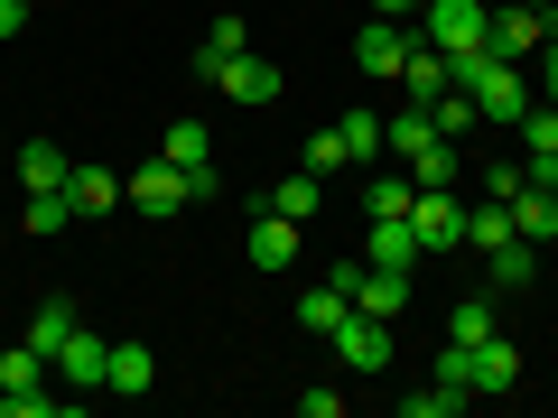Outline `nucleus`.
<instances>
[{
  "label": "nucleus",
  "instance_id": "f257e3e1",
  "mask_svg": "<svg viewBox=\"0 0 558 418\" xmlns=\"http://www.w3.org/2000/svg\"><path fill=\"white\" fill-rule=\"evenodd\" d=\"M447 65H457V94H475V112L494 121V131H512V121L539 102V84L521 75L512 57H494V47H475V57H447Z\"/></svg>",
  "mask_w": 558,
  "mask_h": 418
},
{
  "label": "nucleus",
  "instance_id": "f03ea898",
  "mask_svg": "<svg viewBox=\"0 0 558 418\" xmlns=\"http://www.w3.org/2000/svg\"><path fill=\"white\" fill-rule=\"evenodd\" d=\"M438 381H457V391H512L521 381V354L502 335H484V344H438Z\"/></svg>",
  "mask_w": 558,
  "mask_h": 418
},
{
  "label": "nucleus",
  "instance_id": "7ed1b4c3",
  "mask_svg": "<svg viewBox=\"0 0 558 418\" xmlns=\"http://www.w3.org/2000/svg\"><path fill=\"white\" fill-rule=\"evenodd\" d=\"M484 28H494V0H418V38L438 57H475Z\"/></svg>",
  "mask_w": 558,
  "mask_h": 418
},
{
  "label": "nucleus",
  "instance_id": "20e7f679",
  "mask_svg": "<svg viewBox=\"0 0 558 418\" xmlns=\"http://www.w3.org/2000/svg\"><path fill=\"white\" fill-rule=\"evenodd\" d=\"M410 47H418V28H410V20H363V28H354V65H363L373 84H400Z\"/></svg>",
  "mask_w": 558,
  "mask_h": 418
},
{
  "label": "nucleus",
  "instance_id": "39448f33",
  "mask_svg": "<svg viewBox=\"0 0 558 418\" xmlns=\"http://www.w3.org/2000/svg\"><path fill=\"white\" fill-rule=\"evenodd\" d=\"M410 233H418V251H457V242H465V196H457V186H418Z\"/></svg>",
  "mask_w": 558,
  "mask_h": 418
},
{
  "label": "nucleus",
  "instance_id": "423d86ee",
  "mask_svg": "<svg viewBox=\"0 0 558 418\" xmlns=\"http://www.w3.org/2000/svg\"><path fill=\"white\" fill-rule=\"evenodd\" d=\"M484 47H494V57H539V47H549V10H531V0H494V28H484Z\"/></svg>",
  "mask_w": 558,
  "mask_h": 418
},
{
  "label": "nucleus",
  "instance_id": "0eeeda50",
  "mask_svg": "<svg viewBox=\"0 0 558 418\" xmlns=\"http://www.w3.org/2000/svg\"><path fill=\"white\" fill-rule=\"evenodd\" d=\"M159 159L168 168H186V186H196V205H215V139H205V121H168V139H159Z\"/></svg>",
  "mask_w": 558,
  "mask_h": 418
},
{
  "label": "nucleus",
  "instance_id": "6e6552de",
  "mask_svg": "<svg viewBox=\"0 0 558 418\" xmlns=\"http://www.w3.org/2000/svg\"><path fill=\"white\" fill-rule=\"evenodd\" d=\"M326 344H336L344 372H381V362H391V317H363V307H344V325H336Z\"/></svg>",
  "mask_w": 558,
  "mask_h": 418
},
{
  "label": "nucleus",
  "instance_id": "1a4fd4ad",
  "mask_svg": "<svg viewBox=\"0 0 558 418\" xmlns=\"http://www.w3.org/2000/svg\"><path fill=\"white\" fill-rule=\"evenodd\" d=\"M121 196H131L140 214H186V205H196V186H186V168L149 159V168H131V177H121Z\"/></svg>",
  "mask_w": 558,
  "mask_h": 418
},
{
  "label": "nucleus",
  "instance_id": "9d476101",
  "mask_svg": "<svg viewBox=\"0 0 558 418\" xmlns=\"http://www.w3.org/2000/svg\"><path fill=\"white\" fill-rule=\"evenodd\" d=\"M307 223H289V214H270V205H260V214H252V233H242V251H252V270H289V260H299L307 251Z\"/></svg>",
  "mask_w": 558,
  "mask_h": 418
},
{
  "label": "nucleus",
  "instance_id": "9b49d317",
  "mask_svg": "<svg viewBox=\"0 0 558 418\" xmlns=\"http://www.w3.org/2000/svg\"><path fill=\"white\" fill-rule=\"evenodd\" d=\"M102 362H112V335H94V325H75L57 354V381L65 391H102Z\"/></svg>",
  "mask_w": 558,
  "mask_h": 418
},
{
  "label": "nucleus",
  "instance_id": "f8f14e48",
  "mask_svg": "<svg viewBox=\"0 0 558 418\" xmlns=\"http://www.w3.org/2000/svg\"><path fill=\"white\" fill-rule=\"evenodd\" d=\"M363 260H381V270H418L410 214H373V223H363Z\"/></svg>",
  "mask_w": 558,
  "mask_h": 418
},
{
  "label": "nucleus",
  "instance_id": "ddd939ff",
  "mask_svg": "<svg viewBox=\"0 0 558 418\" xmlns=\"http://www.w3.org/2000/svg\"><path fill=\"white\" fill-rule=\"evenodd\" d=\"M215 94H233V102H270V94H279V65L242 47L233 65H215Z\"/></svg>",
  "mask_w": 558,
  "mask_h": 418
},
{
  "label": "nucleus",
  "instance_id": "4468645a",
  "mask_svg": "<svg viewBox=\"0 0 558 418\" xmlns=\"http://www.w3.org/2000/svg\"><path fill=\"white\" fill-rule=\"evenodd\" d=\"M512 233H521V242H558V186L521 177V196H512Z\"/></svg>",
  "mask_w": 558,
  "mask_h": 418
},
{
  "label": "nucleus",
  "instance_id": "2eb2a0df",
  "mask_svg": "<svg viewBox=\"0 0 558 418\" xmlns=\"http://www.w3.org/2000/svg\"><path fill=\"white\" fill-rule=\"evenodd\" d=\"M149 381H159V362H149V344H131V335H121V344H112V362H102V391H112V399H140Z\"/></svg>",
  "mask_w": 558,
  "mask_h": 418
},
{
  "label": "nucleus",
  "instance_id": "dca6fc26",
  "mask_svg": "<svg viewBox=\"0 0 558 418\" xmlns=\"http://www.w3.org/2000/svg\"><path fill=\"white\" fill-rule=\"evenodd\" d=\"M531 270H539V242H521V233H502L494 251H484V279H494V298H502V288H531Z\"/></svg>",
  "mask_w": 558,
  "mask_h": 418
},
{
  "label": "nucleus",
  "instance_id": "f3484780",
  "mask_svg": "<svg viewBox=\"0 0 558 418\" xmlns=\"http://www.w3.org/2000/svg\"><path fill=\"white\" fill-rule=\"evenodd\" d=\"M447 84H457V65H447V57H438V47L418 38V47H410V65H400V94H410V102H438V94H447Z\"/></svg>",
  "mask_w": 558,
  "mask_h": 418
},
{
  "label": "nucleus",
  "instance_id": "a211bd4d",
  "mask_svg": "<svg viewBox=\"0 0 558 418\" xmlns=\"http://www.w3.org/2000/svg\"><path fill=\"white\" fill-rule=\"evenodd\" d=\"M10 168H20V186H28V196H65V168H75V159H57V139H28V149H20Z\"/></svg>",
  "mask_w": 558,
  "mask_h": 418
},
{
  "label": "nucleus",
  "instance_id": "6ab92c4d",
  "mask_svg": "<svg viewBox=\"0 0 558 418\" xmlns=\"http://www.w3.org/2000/svg\"><path fill=\"white\" fill-rule=\"evenodd\" d=\"M260 205H270V214H289V223H307V214L326 205V177H307V168H289V177H270V196H260Z\"/></svg>",
  "mask_w": 558,
  "mask_h": 418
},
{
  "label": "nucleus",
  "instance_id": "aec40b11",
  "mask_svg": "<svg viewBox=\"0 0 558 418\" xmlns=\"http://www.w3.org/2000/svg\"><path fill=\"white\" fill-rule=\"evenodd\" d=\"M65 205H75V214H112L121 177H112V168H65Z\"/></svg>",
  "mask_w": 558,
  "mask_h": 418
},
{
  "label": "nucleus",
  "instance_id": "412c9836",
  "mask_svg": "<svg viewBox=\"0 0 558 418\" xmlns=\"http://www.w3.org/2000/svg\"><path fill=\"white\" fill-rule=\"evenodd\" d=\"M75 325H84L75 307H65V298H47L38 317H28V335H20V344H28V354H47V362H57V354H65V335H75Z\"/></svg>",
  "mask_w": 558,
  "mask_h": 418
},
{
  "label": "nucleus",
  "instance_id": "4be33fe9",
  "mask_svg": "<svg viewBox=\"0 0 558 418\" xmlns=\"http://www.w3.org/2000/svg\"><path fill=\"white\" fill-rule=\"evenodd\" d=\"M252 47V20H205V47H196V75L215 84V65H233Z\"/></svg>",
  "mask_w": 558,
  "mask_h": 418
},
{
  "label": "nucleus",
  "instance_id": "5701e85b",
  "mask_svg": "<svg viewBox=\"0 0 558 418\" xmlns=\"http://www.w3.org/2000/svg\"><path fill=\"white\" fill-rule=\"evenodd\" d=\"M484 335H502L494 288H484V298H457V307H447V344H484Z\"/></svg>",
  "mask_w": 558,
  "mask_h": 418
},
{
  "label": "nucleus",
  "instance_id": "b1692460",
  "mask_svg": "<svg viewBox=\"0 0 558 418\" xmlns=\"http://www.w3.org/2000/svg\"><path fill=\"white\" fill-rule=\"evenodd\" d=\"M344 307H354V298H344L336 279H317V288L299 298V325H307V335H336V325H344Z\"/></svg>",
  "mask_w": 558,
  "mask_h": 418
},
{
  "label": "nucleus",
  "instance_id": "393cba45",
  "mask_svg": "<svg viewBox=\"0 0 558 418\" xmlns=\"http://www.w3.org/2000/svg\"><path fill=\"white\" fill-rule=\"evenodd\" d=\"M465 399H475V391H457V381L428 372V391H400V418H457Z\"/></svg>",
  "mask_w": 558,
  "mask_h": 418
},
{
  "label": "nucleus",
  "instance_id": "a878e982",
  "mask_svg": "<svg viewBox=\"0 0 558 418\" xmlns=\"http://www.w3.org/2000/svg\"><path fill=\"white\" fill-rule=\"evenodd\" d=\"M400 168H410L418 186H457V177H465V159H457V139H428V149H418V159H400Z\"/></svg>",
  "mask_w": 558,
  "mask_h": 418
},
{
  "label": "nucleus",
  "instance_id": "bb28decb",
  "mask_svg": "<svg viewBox=\"0 0 558 418\" xmlns=\"http://www.w3.org/2000/svg\"><path fill=\"white\" fill-rule=\"evenodd\" d=\"M299 168H307V177H344V168H354V149H344V131H336V121H326V131L299 149Z\"/></svg>",
  "mask_w": 558,
  "mask_h": 418
},
{
  "label": "nucleus",
  "instance_id": "cd10ccee",
  "mask_svg": "<svg viewBox=\"0 0 558 418\" xmlns=\"http://www.w3.org/2000/svg\"><path fill=\"white\" fill-rule=\"evenodd\" d=\"M512 131H521V159H549V149H558V102H549V94H539V102H531V112H521V121H512Z\"/></svg>",
  "mask_w": 558,
  "mask_h": 418
},
{
  "label": "nucleus",
  "instance_id": "c85d7f7f",
  "mask_svg": "<svg viewBox=\"0 0 558 418\" xmlns=\"http://www.w3.org/2000/svg\"><path fill=\"white\" fill-rule=\"evenodd\" d=\"M410 205H418V177H410V168H391V177L363 186V214H410Z\"/></svg>",
  "mask_w": 558,
  "mask_h": 418
},
{
  "label": "nucleus",
  "instance_id": "c756f323",
  "mask_svg": "<svg viewBox=\"0 0 558 418\" xmlns=\"http://www.w3.org/2000/svg\"><path fill=\"white\" fill-rule=\"evenodd\" d=\"M336 131H344V149H354V168H363V159H381V149H391V139H381V112H363V102H354V112L336 121Z\"/></svg>",
  "mask_w": 558,
  "mask_h": 418
},
{
  "label": "nucleus",
  "instance_id": "7c9ffc66",
  "mask_svg": "<svg viewBox=\"0 0 558 418\" xmlns=\"http://www.w3.org/2000/svg\"><path fill=\"white\" fill-rule=\"evenodd\" d=\"M428 121H438V139H465V131H475L484 112H475V94H457V84H447V94L428 102Z\"/></svg>",
  "mask_w": 558,
  "mask_h": 418
},
{
  "label": "nucleus",
  "instance_id": "2f4dec72",
  "mask_svg": "<svg viewBox=\"0 0 558 418\" xmlns=\"http://www.w3.org/2000/svg\"><path fill=\"white\" fill-rule=\"evenodd\" d=\"M38 381H47V354H28V344L0 354V391H38Z\"/></svg>",
  "mask_w": 558,
  "mask_h": 418
},
{
  "label": "nucleus",
  "instance_id": "473e14b6",
  "mask_svg": "<svg viewBox=\"0 0 558 418\" xmlns=\"http://www.w3.org/2000/svg\"><path fill=\"white\" fill-rule=\"evenodd\" d=\"M20 223H28V233H57V223H75V205H65V196H28Z\"/></svg>",
  "mask_w": 558,
  "mask_h": 418
},
{
  "label": "nucleus",
  "instance_id": "72a5a7b5",
  "mask_svg": "<svg viewBox=\"0 0 558 418\" xmlns=\"http://www.w3.org/2000/svg\"><path fill=\"white\" fill-rule=\"evenodd\" d=\"M344 409V391H326V381H307V391H299V418H336Z\"/></svg>",
  "mask_w": 558,
  "mask_h": 418
},
{
  "label": "nucleus",
  "instance_id": "f704fd0d",
  "mask_svg": "<svg viewBox=\"0 0 558 418\" xmlns=\"http://www.w3.org/2000/svg\"><path fill=\"white\" fill-rule=\"evenodd\" d=\"M521 177H531V168H484V196H494V205H512V196H521Z\"/></svg>",
  "mask_w": 558,
  "mask_h": 418
},
{
  "label": "nucleus",
  "instance_id": "c9c22d12",
  "mask_svg": "<svg viewBox=\"0 0 558 418\" xmlns=\"http://www.w3.org/2000/svg\"><path fill=\"white\" fill-rule=\"evenodd\" d=\"M28 10H38V0H0V38H20V28H28Z\"/></svg>",
  "mask_w": 558,
  "mask_h": 418
},
{
  "label": "nucleus",
  "instance_id": "e433bc0d",
  "mask_svg": "<svg viewBox=\"0 0 558 418\" xmlns=\"http://www.w3.org/2000/svg\"><path fill=\"white\" fill-rule=\"evenodd\" d=\"M539 94H549V102H558V38H549V47H539Z\"/></svg>",
  "mask_w": 558,
  "mask_h": 418
},
{
  "label": "nucleus",
  "instance_id": "4c0bfd02",
  "mask_svg": "<svg viewBox=\"0 0 558 418\" xmlns=\"http://www.w3.org/2000/svg\"><path fill=\"white\" fill-rule=\"evenodd\" d=\"M373 20H418V0H373Z\"/></svg>",
  "mask_w": 558,
  "mask_h": 418
},
{
  "label": "nucleus",
  "instance_id": "58836bf2",
  "mask_svg": "<svg viewBox=\"0 0 558 418\" xmlns=\"http://www.w3.org/2000/svg\"><path fill=\"white\" fill-rule=\"evenodd\" d=\"M521 168H531L539 186H558V149H549V159H521Z\"/></svg>",
  "mask_w": 558,
  "mask_h": 418
},
{
  "label": "nucleus",
  "instance_id": "ea45409f",
  "mask_svg": "<svg viewBox=\"0 0 558 418\" xmlns=\"http://www.w3.org/2000/svg\"><path fill=\"white\" fill-rule=\"evenodd\" d=\"M531 10H558V0H531Z\"/></svg>",
  "mask_w": 558,
  "mask_h": 418
}]
</instances>
